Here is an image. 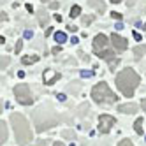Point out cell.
I'll list each match as a JSON object with an SVG mask.
<instances>
[{
  "instance_id": "1",
  "label": "cell",
  "mask_w": 146,
  "mask_h": 146,
  "mask_svg": "<svg viewBox=\"0 0 146 146\" xmlns=\"http://www.w3.org/2000/svg\"><path fill=\"white\" fill-rule=\"evenodd\" d=\"M139 81L141 79L137 76V72H135L134 69H130V67L120 70L116 74V86H118V90L123 93V95L129 97V99L134 95L135 88L139 86Z\"/></svg>"
},
{
  "instance_id": "2",
  "label": "cell",
  "mask_w": 146,
  "mask_h": 146,
  "mask_svg": "<svg viewBox=\"0 0 146 146\" xmlns=\"http://www.w3.org/2000/svg\"><path fill=\"white\" fill-rule=\"evenodd\" d=\"M11 123H13V127H14V134H16V141L18 144H28V143H32V129H30V123L25 120L23 114H19V113H13L11 114Z\"/></svg>"
},
{
  "instance_id": "3",
  "label": "cell",
  "mask_w": 146,
  "mask_h": 146,
  "mask_svg": "<svg viewBox=\"0 0 146 146\" xmlns=\"http://www.w3.org/2000/svg\"><path fill=\"white\" fill-rule=\"evenodd\" d=\"M34 121H35V127L39 132H44L46 129H53L56 127L58 123V116L55 109L51 106H42V108H37L34 113Z\"/></svg>"
},
{
  "instance_id": "4",
  "label": "cell",
  "mask_w": 146,
  "mask_h": 146,
  "mask_svg": "<svg viewBox=\"0 0 146 146\" xmlns=\"http://www.w3.org/2000/svg\"><path fill=\"white\" fill-rule=\"evenodd\" d=\"M108 44H109V39L104 34H99V35H95V39H93V51H95L100 58L109 62L111 69H114L118 65V58H116V55H114L111 49H108Z\"/></svg>"
},
{
  "instance_id": "5",
  "label": "cell",
  "mask_w": 146,
  "mask_h": 146,
  "mask_svg": "<svg viewBox=\"0 0 146 146\" xmlns=\"http://www.w3.org/2000/svg\"><path fill=\"white\" fill-rule=\"evenodd\" d=\"M92 99L95 100L97 104H113L114 100H116V95L111 92V88H109L108 83L100 81V83H97V85L93 86V90H92Z\"/></svg>"
},
{
  "instance_id": "6",
  "label": "cell",
  "mask_w": 146,
  "mask_h": 146,
  "mask_svg": "<svg viewBox=\"0 0 146 146\" xmlns=\"http://www.w3.org/2000/svg\"><path fill=\"white\" fill-rule=\"evenodd\" d=\"M14 95H16L18 102L23 104V106H30V104L34 102L32 92H30L28 85H16V86H14Z\"/></svg>"
},
{
  "instance_id": "7",
  "label": "cell",
  "mask_w": 146,
  "mask_h": 146,
  "mask_svg": "<svg viewBox=\"0 0 146 146\" xmlns=\"http://www.w3.org/2000/svg\"><path fill=\"white\" fill-rule=\"evenodd\" d=\"M114 123H116V120H114L111 114H100L99 116V132L108 134L111 130V127H114Z\"/></svg>"
},
{
  "instance_id": "8",
  "label": "cell",
  "mask_w": 146,
  "mask_h": 146,
  "mask_svg": "<svg viewBox=\"0 0 146 146\" xmlns=\"http://www.w3.org/2000/svg\"><path fill=\"white\" fill-rule=\"evenodd\" d=\"M111 44H113V48L118 51V53H121V51H125L129 48V44H127V39H123L121 35H118L116 32H114L113 35H111Z\"/></svg>"
},
{
  "instance_id": "9",
  "label": "cell",
  "mask_w": 146,
  "mask_h": 146,
  "mask_svg": "<svg viewBox=\"0 0 146 146\" xmlns=\"http://www.w3.org/2000/svg\"><path fill=\"white\" fill-rule=\"evenodd\" d=\"M137 104H134V102H130V104H121V106H118V111L120 113H125V114H134V113H137Z\"/></svg>"
},
{
  "instance_id": "10",
  "label": "cell",
  "mask_w": 146,
  "mask_h": 146,
  "mask_svg": "<svg viewBox=\"0 0 146 146\" xmlns=\"http://www.w3.org/2000/svg\"><path fill=\"white\" fill-rule=\"evenodd\" d=\"M86 2H88L90 7H93V9H95L97 13H100V14L106 11V4H104L102 0H86Z\"/></svg>"
},
{
  "instance_id": "11",
  "label": "cell",
  "mask_w": 146,
  "mask_h": 146,
  "mask_svg": "<svg viewBox=\"0 0 146 146\" xmlns=\"http://www.w3.org/2000/svg\"><path fill=\"white\" fill-rule=\"evenodd\" d=\"M37 19H39V25H42V27L48 25L49 16H48V13L44 11V9H39V11H37Z\"/></svg>"
},
{
  "instance_id": "12",
  "label": "cell",
  "mask_w": 146,
  "mask_h": 146,
  "mask_svg": "<svg viewBox=\"0 0 146 146\" xmlns=\"http://www.w3.org/2000/svg\"><path fill=\"white\" fill-rule=\"evenodd\" d=\"M0 141H2V144L7 141V125H5L4 120L0 121Z\"/></svg>"
},
{
  "instance_id": "13",
  "label": "cell",
  "mask_w": 146,
  "mask_h": 146,
  "mask_svg": "<svg viewBox=\"0 0 146 146\" xmlns=\"http://www.w3.org/2000/svg\"><path fill=\"white\" fill-rule=\"evenodd\" d=\"M132 51H134V56L135 58H141V56L146 55V46H135Z\"/></svg>"
},
{
  "instance_id": "14",
  "label": "cell",
  "mask_w": 146,
  "mask_h": 146,
  "mask_svg": "<svg viewBox=\"0 0 146 146\" xmlns=\"http://www.w3.org/2000/svg\"><path fill=\"white\" fill-rule=\"evenodd\" d=\"M39 60V56H35V55H32V56H23L21 58V62L25 65H30V64H35V62Z\"/></svg>"
},
{
  "instance_id": "15",
  "label": "cell",
  "mask_w": 146,
  "mask_h": 146,
  "mask_svg": "<svg viewBox=\"0 0 146 146\" xmlns=\"http://www.w3.org/2000/svg\"><path fill=\"white\" fill-rule=\"evenodd\" d=\"M55 40H56V42H65V40H67V35H65V32H56L55 34Z\"/></svg>"
},
{
  "instance_id": "16",
  "label": "cell",
  "mask_w": 146,
  "mask_h": 146,
  "mask_svg": "<svg viewBox=\"0 0 146 146\" xmlns=\"http://www.w3.org/2000/svg\"><path fill=\"white\" fill-rule=\"evenodd\" d=\"M134 129H135V132H137V134H143V118H137V120H135Z\"/></svg>"
},
{
  "instance_id": "17",
  "label": "cell",
  "mask_w": 146,
  "mask_h": 146,
  "mask_svg": "<svg viewBox=\"0 0 146 146\" xmlns=\"http://www.w3.org/2000/svg\"><path fill=\"white\" fill-rule=\"evenodd\" d=\"M79 13H81V7L79 5H74L70 9V18H76V16H79Z\"/></svg>"
},
{
  "instance_id": "18",
  "label": "cell",
  "mask_w": 146,
  "mask_h": 146,
  "mask_svg": "<svg viewBox=\"0 0 146 146\" xmlns=\"http://www.w3.org/2000/svg\"><path fill=\"white\" fill-rule=\"evenodd\" d=\"M81 21H83V25H90V23L93 21V14H88V16H83V18H81Z\"/></svg>"
},
{
  "instance_id": "19",
  "label": "cell",
  "mask_w": 146,
  "mask_h": 146,
  "mask_svg": "<svg viewBox=\"0 0 146 146\" xmlns=\"http://www.w3.org/2000/svg\"><path fill=\"white\" fill-rule=\"evenodd\" d=\"M58 79H60V74H55V76H51V78L46 81V85H49V86H51V85H55Z\"/></svg>"
},
{
  "instance_id": "20",
  "label": "cell",
  "mask_w": 146,
  "mask_h": 146,
  "mask_svg": "<svg viewBox=\"0 0 146 146\" xmlns=\"http://www.w3.org/2000/svg\"><path fill=\"white\" fill-rule=\"evenodd\" d=\"M62 135H64V137H67V139H72V141H74V137H76V134L70 132V130H64V132H62Z\"/></svg>"
},
{
  "instance_id": "21",
  "label": "cell",
  "mask_w": 146,
  "mask_h": 146,
  "mask_svg": "<svg viewBox=\"0 0 146 146\" xmlns=\"http://www.w3.org/2000/svg\"><path fill=\"white\" fill-rule=\"evenodd\" d=\"M7 65H9V56H2V60H0V69L4 70Z\"/></svg>"
},
{
  "instance_id": "22",
  "label": "cell",
  "mask_w": 146,
  "mask_h": 146,
  "mask_svg": "<svg viewBox=\"0 0 146 146\" xmlns=\"http://www.w3.org/2000/svg\"><path fill=\"white\" fill-rule=\"evenodd\" d=\"M78 90H79V83L76 81V83H70V92L72 93H78Z\"/></svg>"
},
{
  "instance_id": "23",
  "label": "cell",
  "mask_w": 146,
  "mask_h": 146,
  "mask_svg": "<svg viewBox=\"0 0 146 146\" xmlns=\"http://www.w3.org/2000/svg\"><path fill=\"white\" fill-rule=\"evenodd\" d=\"M118 146H134V144H132V141H130V139H123V141H120V143H118Z\"/></svg>"
},
{
  "instance_id": "24",
  "label": "cell",
  "mask_w": 146,
  "mask_h": 146,
  "mask_svg": "<svg viewBox=\"0 0 146 146\" xmlns=\"http://www.w3.org/2000/svg\"><path fill=\"white\" fill-rule=\"evenodd\" d=\"M21 48H23V40H18L16 46H14V51H16V53H19V51H21Z\"/></svg>"
},
{
  "instance_id": "25",
  "label": "cell",
  "mask_w": 146,
  "mask_h": 146,
  "mask_svg": "<svg viewBox=\"0 0 146 146\" xmlns=\"http://www.w3.org/2000/svg\"><path fill=\"white\" fill-rule=\"evenodd\" d=\"M81 76H83V78H92V76H93V72H92V70H83V72H81Z\"/></svg>"
},
{
  "instance_id": "26",
  "label": "cell",
  "mask_w": 146,
  "mask_h": 146,
  "mask_svg": "<svg viewBox=\"0 0 146 146\" xmlns=\"http://www.w3.org/2000/svg\"><path fill=\"white\" fill-rule=\"evenodd\" d=\"M32 35H34L32 30H25V39H32Z\"/></svg>"
},
{
  "instance_id": "27",
  "label": "cell",
  "mask_w": 146,
  "mask_h": 146,
  "mask_svg": "<svg viewBox=\"0 0 146 146\" xmlns=\"http://www.w3.org/2000/svg\"><path fill=\"white\" fill-rule=\"evenodd\" d=\"M111 16H113L114 19H118V21L121 19V14H120V13H116V11H114V13H111Z\"/></svg>"
},
{
  "instance_id": "28",
  "label": "cell",
  "mask_w": 146,
  "mask_h": 146,
  "mask_svg": "<svg viewBox=\"0 0 146 146\" xmlns=\"http://www.w3.org/2000/svg\"><path fill=\"white\" fill-rule=\"evenodd\" d=\"M60 51H62V48H60V46H55V48H53V53H55V55H58Z\"/></svg>"
},
{
  "instance_id": "29",
  "label": "cell",
  "mask_w": 146,
  "mask_h": 146,
  "mask_svg": "<svg viewBox=\"0 0 146 146\" xmlns=\"http://www.w3.org/2000/svg\"><path fill=\"white\" fill-rule=\"evenodd\" d=\"M49 7H51V9H58V2H51Z\"/></svg>"
},
{
  "instance_id": "30",
  "label": "cell",
  "mask_w": 146,
  "mask_h": 146,
  "mask_svg": "<svg viewBox=\"0 0 146 146\" xmlns=\"http://www.w3.org/2000/svg\"><path fill=\"white\" fill-rule=\"evenodd\" d=\"M51 34H53V28H46V37L51 35Z\"/></svg>"
},
{
  "instance_id": "31",
  "label": "cell",
  "mask_w": 146,
  "mask_h": 146,
  "mask_svg": "<svg viewBox=\"0 0 146 146\" xmlns=\"http://www.w3.org/2000/svg\"><path fill=\"white\" fill-rule=\"evenodd\" d=\"M134 39H135V40H141V35H139L137 32H134Z\"/></svg>"
},
{
  "instance_id": "32",
  "label": "cell",
  "mask_w": 146,
  "mask_h": 146,
  "mask_svg": "<svg viewBox=\"0 0 146 146\" xmlns=\"http://www.w3.org/2000/svg\"><path fill=\"white\" fill-rule=\"evenodd\" d=\"M37 146H48V143H46V141H39Z\"/></svg>"
},
{
  "instance_id": "33",
  "label": "cell",
  "mask_w": 146,
  "mask_h": 146,
  "mask_svg": "<svg viewBox=\"0 0 146 146\" xmlns=\"http://www.w3.org/2000/svg\"><path fill=\"white\" fill-rule=\"evenodd\" d=\"M141 106H143V109H144V113H146V99H143V102H141Z\"/></svg>"
},
{
  "instance_id": "34",
  "label": "cell",
  "mask_w": 146,
  "mask_h": 146,
  "mask_svg": "<svg viewBox=\"0 0 146 146\" xmlns=\"http://www.w3.org/2000/svg\"><path fill=\"white\" fill-rule=\"evenodd\" d=\"M53 146H65V144H64V143H60V141H55Z\"/></svg>"
},
{
  "instance_id": "35",
  "label": "cell",
  "mask_w": 146,
  "mask_h": 146,
  "mask_svg": "<svg viewBox=\"0 0 146 146\" xmlns=\"http://www.w3.org/2000/svg\"><path fill=\"white\" fill-rule=\"evenodd\" d=\"M56 97H58L60 100H65V95H64V93H58V95H56Z\"/></svg>"
},
{
  "instance_id": "36",
  "label": "cell",
  "mask_w": 146,
  "mask_h": 146,
  "mask_svg": "<svg viewBox=\"0 0 146 146\" xmlns=\"http://www.w3.org/2000/svg\"><path fill=\"white\" fill-rule=\"evenodd\" d=\"M121 28H123V25H121V23L118 21V23H116V30H121Z\"/></svg>"
},
{
  "instance_id": "37",
  "label": "cell",
  "mask_w": 146,
  "mask_h": 146,
  "mask_svg": "<svg viewBox=\"0 0 146 146\" xmlns=\"http://www.w3.org/2000/svg\"><path fill=\"white\" fill-rule=\"evenodd\" d=\"M134 2H135V0H127V5L130 7V5H134Z\"/></svg>"
},
{
  "instance_id": "38",
  "label": "cell",
  "mask_w": 146,
  "mask_h": 146,
  "mask_svg": "<svg viewBox=\"0 0 146 146\" xmlns=\"http://www.w3.org/2000/svg\"><path fill=\"white\" fill-rule=\"evenodd\" d=\"M109 2H113V4H120L121 0H109Z\"/></svg>"
},
{
  "instance_id": "39",
  "label": "cell",
  "mask_w": 146,
  "mask_h": 146,
  "mask_svg": "<svg viewBox=\"0 0 146 146\" xmlns=\"http://www.w3.org/2000/svg\"><path fill=\"white\" fill-rule=\"evenodd\" d=\"M42 2H48V0H42Z\"/></svg>"
},
{
  "instance_id": "40",
  "label": "cell",
  "mask_w": 146,
  "mask_h": 146,
  "mask_svg": "<svg viewBox=\"0 0 146 146\" xmlns=\"http://www.w3.org/2000/svg\"><path fill=\"white\" fill-rule=\"evenodd\" d=\"M70 146H74V143H72V144H70Z\"/></svg>"
},
{
  "instance_id": "41",
  "label": "cell",
  "mask_w": 146,
  "mask_h": 146,
  "mask_svg": "<svg viewBox=\"0 0 146 146\" xmlns=\"http://www.w3.org/2000/svg\"><path fill=\"white\" fill-rule=\"evenodd\" d=\"M144 139H146V137H144Z\"/></svg>"
}]
</instances>
